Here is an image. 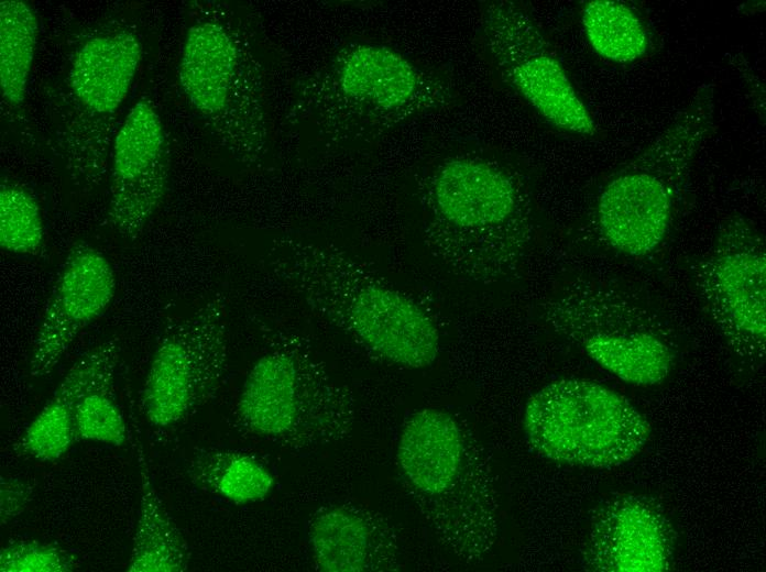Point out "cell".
I'll use <instances>...</instances> for the list:
<instances>
[{"instance_id":"1","label":"cell","mask_w":766,"mask_h":572,"mask_svg":"<svg viewBox=\"0 0 766 572\" xmlns=\"http://www.w3.org/2000/svg\"><path fill=\"white\" fill-rule=\"evenodd\" d=\"M417 188L424 243L456 276L488 285L519 268L534 235V205L517 170L456 155L430 167Z\"/></svg>"},{"instance_id":"2","label":"cell","mask_w":766,"mask_h":572,"mask_svg":"<svg viewBox=\"0 0 766 572\" xmlns=\"http://www.w3.org/2000/svg\"><path fill=\"white\" fill-rule=\"evenodd\" d=\"M266 267L319 317L373 355L405 369L435 363L438 328L412 296L348 252L305 239H274Z\"/></svg>"},{"instance_id":"3","label":"cell","mask_w":766,"mask_h":572,"mask_svg":"<svg viewBox=\"0 0 766 572\" xmlns=\"http://www.w3.org/2000/svg\"><path fill=\"white\" fill-rule=\"evenodd\" d=\"M397 462L406 486L439 541L468 564L482 561L497 537V487L474 433L438 408L405 421Z\"/></svg>"},{"instance_id":"4","label":"cell","mask_w":766,"mask_h":572,"mask_svg":"<svg viewBox=\"0 0 766 572\" xmlns=\"http://www.w3.org/2000/svg\"><path fill=\"white\" fill-rule=\"evenodd\" d=\"M714 86L701 85L674 120L601 189L595 223L615 251L645 256L665 240L691 165L714 128Z\"/></svg>"},{"instance_id":"5","label":"cell","mask_w":766,"mask_h":572,"mask_svg":"<svg viewBox=\"0 0 766 572\" xmlns=\"http://www.w3.org/2000/svg\"><path fill=\"white\" fill-rule=\"evenodd\" d=\"M270 339L238 397L240 425L254 436L296 450L343 439L354 422L351 393L296 337Z\"/></svg>"},{"instance_id":"6","label":"cell","mask_w":766,"mask_h":572,"mask_svg":"<svg viewBox=\"0 0 766 572\" xmlns=\"http://www.w3.org/2000/svg\"><path fill=\"white\" fill-rule=\"evenodd\" d=\"M541 317L556 333L627 384H660L676 365L677 345L665 320L611 284L571 280L543 304Z\"/></svg>"},{"instance_id":"7","label":"cell","mask_w":766,"mask_h":572,"mask_svg":"<svg viewBox=\"0 0 766 572\" xmlns=\"http://www.w3.org/2000/svg\"><path fill=\"white\" fill-rule=\"evenodd\" d=\"M449 99L440 78L390 47L366 43L340 51L302 90L317 123L354 135L386 130Z\"/></svg>"},{"instance_id":"8","label":"cell","mask_w":766,"mask_h":572,"mask_svg":"<svg viewBox=\"0 0 766 572\" xmlns=\"http://www.w3.org/2000/svg\"><path fill=\"white\" fill-rule=\"evenodd\" d=\"M523 429L529 446L551 461L609 469L646 446L650 426L623 395L584 378H558L527 400Z\"/></svg>"},{"instance_id":"9","label":"cell","mask_w":766,"mask_h":572,"mask_svg":"<svg viewBox=\"0 0 766 572\" xmlns=\"http://www.w3.org/2000/svg\"><path fill=\"white\" fill-rule=\"evenodd\" d=\"M230 23L201 16L186 34L179 82L192 106L243 161L263 153L266 125L256 62Z\"/></svg>"},{"instance_id":"10","label":"cell","mask_w":766,"mask_h":572,"mask_svg":"<svg viewBox=\"0 0 766 572\" xmlns=\"http://www.w3.org/2000/svg\"><path fill=\"white\" fill-rule=\"evenodd\" d=\"M229 360L226 298L217 294L160 339L141 389V409L158 428L195 414L221 387Z\"/></svg>"},{"instance_id":"11","label":"cell","mask_w":766,"mask_h":572,"mask_svg":"<svg viewBox=\"0 0 766 572\" xmlns=\"http://www.w3.org/2000/svg\"><path fill=\"white\" fill-rule=\"evenodd\" d=\"M480 37L502 80L556 129L594 136L597 124L536 22L512 1L481 13Z\"/></svg>"},{"instance_id":"12","label":"cell","mask_w":766,"mask_h":572,"mask_svg":"<svg viewBox=\"0 0 766 572\" xmlns=\"http://www.w3.org/2000/svg\"><path fill=\"white\" fill-rule=\"evenodd\" d=\"M696 285L730 349L760 365L766 342V253L753 222L731 216L696 270Z\"/></svg>"},{"instance_id":"13","label":"cell","mask_w":766,"mask_h":572,"mask_svg":"<svg viewBox=\"0 0 766 572\" xmlns=\"http://www.w3.org/2000/svg\"><path fill=\"white\" fill-rule=\"evenodd\" d=\"M169 154L161 118L147 101L136 102L112 147L108 220L121 237L135 239L165 197Z\"/></svg>"},{"instance_id":"14","label":"cell","mask_w":766,"mask_h":572,"mask_svg":"<svg viewBox=\"0 0 766 572\" xmlns=\"http://www.w3.org/2000/svg\"><path fill=\"white\" fill-rule=\"evenodd\" d=\"M117 290L109 260L95 248L74 244L45 305L29 361L34 378L50 375L78 334L105 314Z\"/></svg>"},{"instance_id":"15","label":"cell","mask_w":766,"mask_h":572,"mask_svg":"<svg viewBox=\"0 0 766 572\" xmlns=\"http://www.w3.org/2000/svg\"><path fill=\"white\" fill-rule=\"evenodd\" d=\"M672 550L670 524L656 505L623 495L593 517L583 564L601 572H659L670 568Z\"/></svg>"},{"instance_id":"16","label":"cell","mask_w":766,"mask_h":572,"mask_svg":"<svg viewBox=\"0 0 766 572\" xmlns=\"http://www.w3.org/2000/svg\"><path fill=\"white\" fill-rule=\"evenodd\" d=\"M307 538L320 571L380 572L401 566L395 531L380 514L363 506L319 507L308 520Z\"/></svg>"},{"instance_id":"17","label":"cell","mask_w":766,"mask_h":572,"mask_svg":"<svg viewBox=\"0 0 766 572\" xmlns=\"http://www.w3.org/2000/svg\"><path fill=\"white\" fill-rule=\"evenodd\" d=\"M118 359L117 339L106 340L81 354L22 433L18 451L41 462L65 455L76 441L74 420L79 400L94 387L114 380Z\"/></svg>"},{"instance_id":"18","label":"cell","mask_w":766,"mask_h":572,"mask_svg":"<svg viewBox=\"0 0 766 572\" xmlns=\"http://www.w3.org/2000/svg\"><path fill=\"white\" fill-rule=\"evenodd\" d=\"M141 59V44L128 32L97 35L75 55L68 85L87 109L110 116L124 100Z\"/></svg>"},{"instance_id":"19","label":"cell","mask_w":766,"mask_h":572,"mask_svg":"<svg viewBox=\"0 0 766 572\" xmlns=\"http://www.w3.org/2000/svg\"><path fill=\"white\" fill-rule=\"evenodd\" d=\"M135 453L141 482L140 510L127 570L129 572L186 571L190 559L188 544L156 492L140 442Z\"/></svg>"},{"instance_id":"20","label":"cell","mask_w":766,"mask_h":572,"mask_svg":"<svg viewBox=\"0 0 766 572\" xmlns=\"http://www.w3.org/2000/svg\"><path fill=\"white\" fill-rule=\"evenodd\" d=\"M186 472L198 487L236 505L264 499L275 484L261 462L233 450H199L189 459Z\"/></svg>"},{"instance_id":"21","label":"cell","mask_w":766,"mask_h":572,"mask_svg":"<svg viewBox=\"0 0 766 572\" xmlns=\"http://www.w3.org/2000/svg\"><path fill=\"white\" fill-rule=\"evenodd\" d=\"M581 23L592 50L609 62L631 64L643 58L649 48L645 22L622 1H588L581 10Z\"/></svg>"},{"instance_id":"22","label":"cell","mask_w":766,"mask_h":572,"mask_svg":"<svg viewBox=\"0 0 766 572\" xmlns=\"http://www.w3.org/2000/svg\"><path fill=\"white\" fill-rule=\"evenodd\" d=\"M39 23L21 0L0 2V86L11 106L23 102L34 58Z\"/></svg>"},{"instance_id":"23","label":"cell","mask_w":766,"mask_h":572,"mask_svg":"<svg viewBox=\"0 0 766 572\" xmlns=\"http://www.w3.org/2000/svg\"><path fill=\"white\" fill-rule=\"evenodd\" d=\"M44 241V226L34 196L18 184L4 183L0 189V246L2 250L37 255Z\"/></svg>"},{"instance_id":"24","label":"cell","mask_w":766,"mask_h":572,"mask_svg":"<svg viewBox=\"0 0 766 572\" xmlns=\"http://www.w3.org/2000/svg\"><path fill=\"white\" fill-rule=\"evenodd\" d=\"M113 380L100 384L79 400L75 413L76 440L120 447L128 439L124 418L113 398Z\"/></svg>"},{"instance_id":"25","label":"cell","mask_w":766,"mask_h":572,"mask_svg":"<svg viewBox=\"0 0 766 572\" xmlns=\"http://www.w3.org/2000/svg\"><path fill=\"white\" fill-rule=\"evenodd\" d=\"M77 566L72 552L44 541L15 540L0 551L2 572H70Z\"/></svg>"},{"instance_id":"26","label":"cell","mask_w":766,"mask_h":572,"mask_svg":"<svg viewBox=\"0 0 766 572\" xmlns=\"http://www.w3.org/2000/svg\"><path fill=\"white\" fill-rule=\"evenodd\" d=\"M32 486L19 479L1 477L0 520L6 526L19 517L32 501Z\"/></svg>"}]
</instances>
